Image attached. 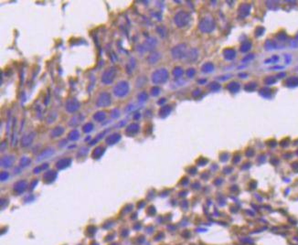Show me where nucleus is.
<instances>
[{"mask_svg":"<svg viewBox=\"0 0 298 245\" xmlns=\"http://www.w3.org/2000/svg\"><path fill=\"white\" fill-rule=\"evenodd\" d=\"M159 93H160V89H159L158 87H154V88H152V89H151V94H152L153 96H156V95H158V94H159Z\"/></svg>","mask_w":298,"mask_h":245,"instance_id":"nucleus-33","label":"nucleus"},{"mask_svg":"<svg viewBox=\"0 0 298 245\" xmlns=\"http://www.w3.org/2000/svg\"><path fill=\"white\" fill-rule=\"evenodd\" d=\"M31 162V160H30V158H29V157H23L21 159H20V166H29V164Z\"/></svg>","mask_w":298,"mask_h":245,"instance_id":"nucleus-31","label":"nucleus"},{"mask_svg":"<svg viewBox=\"0 0 298 245\" xmlns=\"http://www.w3.org/2000/svg\"><path fill=\"white\" fill-rule=\"evenodd\" d=\"M54 154V149L53 148H47V149H44L38 157V160H42V159H45L47 157H50V156H52Z\"/></svg>","mask_w":298,"mask_h":245,"instance_id":"nucleus-15","label":"nucleus"},{"mask_svg":"<svg viewBox=\"0 0 298 245\" xmlns=\"http://www.w3.org/2000/svg\"><path fill=\"white\" fill-rule=\"evenodd\" d=\"M168 79V71L166 69H157L152 73V82L156 84L166 82Z\"/></svg>","mask_w":298,"mask_h":245,"instance_id":"nucleus-2","label":"nucleus"},{"mask_svg":"<svg viewBox=\"0 0 298 245\" xmlns=\"http://www.w3.org/2000/svg\"><path fill=\"white\" fill-rule=\"evenodd\" d=\"M186 58L190 61H195L198 58V50L196 49H190L189 50H187Z\"/></svg>","mask_w":298,"mask_h":245,"instance_id":"nucleus-19","label":"nucleus"},{"mask_svg":"<svg viewBox=\"0 0 298 245\" xmlns=\"http://www.w3.org/2000/svg\"><path fill=\"white\" fill-rule=\"evenodd\" d=\"M27 187H28V183L25 180L17 181L14 185V191L17 193H22L27 188Z\"/></svg>","mask_w":298,"mask_h":245,"instance_id":"nucleus-12","label":"nucleus"},{"mask_svg":"<svg viewBox=\"0 0 298 245\" xmlns=\"http://www.w3.org/2000/svg\"><path fill=\"white\" fill-rule=\"evenodd\" d=\"M156 45V39L155 38H148L145 42H144V49L145 50H152L155 49Z\"/></svg>","mask_w":298,"mask_h":245,"instance_id":"nucleus-11","label":"nucleus"},{"mask_svg":"<svg viewBox=\"0 0 298 245\" xmlns=\"http://www.w3.org/2000/svg\"><path fill=\"white\" fill-rule=\"evenodd\" d=\"M160 59V54L158 52H153L151 53L147 58V61L150 64H156Z\"/></svg>","mask_w":298,"mask_h":245,"instance_id":"nucleus-20","label":"nucleus"},{"mask_svg":"<svg viewBox=\"0 0 298 245\" xmlns=\"http://www.w3.org/2000/svg\"><path fill=\"white\" fill-rule=\"evenodd\" d=\"M57 117H58V114L55 111H51L46 117V122L50 125V124H52V123H54L56 121Z\"/></svg>","mask_w":298,"mask_h":245,"instance_id":"nucleus-23","label":"nucleus"},{"mask_svg":"<svg viewBox=\"0 0 298 245\" xmlns=\"http://www.w3.org/2000/svg\"><path fill=\"white\" fill-rule=\"evenodd\" d=\"M68 137H69V139L71 140V141H76V140H78L79 137H80V133H79V131L76 130V129L71 130L69 133Z\"/></svg>","mask_w":298,"mask_h":245,"instance_id":"nucleus-25","label":"nucleus"},{"mask_svg":"<svg viewBox=\"0 0 298 245\" xmlns=\"http://www.w3.org/2000/svg\"><path fill=\"white\" fill-rule=\"evenodd\" d=\"M70 163H71L70 158H62L56 163V166L59 169H63V168H66L67 166H69Z\"/></svg>","mask_w":298,"mask_h":245,"instance_id":"nucleus-16","label":"nucleus"},{"mask_svg":"<svg viewBox=\"0 0 298 245\" xmlns=\"http://www.w3.org/2000/svg\"><path fill=\"white\" fill-rule=\"evenodd\" d=\"M35 137H36V133H35V132H29V133L24 134V135L21 137L20 145L23 147H29V146L33 143Z\"/></svg>","mask_w":298,"mask_h":245,"instance_id":"nucleus-9","label":"nucleus"},{"mask_svg":"<svg viewBox=\"0 0 298 245\" xmlns=\"http://www.w3.org/2000/svg\"><path fill=\"white\" fill-rule=\"evenodd\" d=\"M213 69H214L213 64L210 62H208L202 66V71H204V72H210L213 70Z\"/></svg>","mask_w":298,"mask_h":245,"instance_id":"nucleus-27","label":"nucleus"},{"mask_svg":"<svg viewBox=\"0 0 298 245\" xmlns=\"http://www.w3.org/2000/svg\"><path fill=\"white\" fill-rule=\"evenodd\" d=\"M138 131H139V125L136 124H131L126 127L125 133L129 135H133V134H135Z\"/></svg>","mask_w":298,"mask_h":245,"instance_id":"nucleus-18","label":"nucleus"},{"mask_svg":"<svg viewBox=\"0 0 298 245\" xmlns=\"http://www.w3.org/2000/svg\"><path fill=\"white\" fill-rule=\"evenodd\" d=\"M156 31L158 32V34L161 36V37H166V34H167V29H166V27H164V26H159V27H157V29H156Z\"/></svg>","mask_w":298,"mask_h":245,"instance_id":"nucleus-29","label":"nucleus"},{"mask_svg":"<svg viewBox=\"0 0 298 245\" xmlns=\"http://www.w3.org/2000/svg\"><path fill=\"white\" fill-rule=\"evenodd\" d=\"M129 83L126 81H120L116 83L113 89V93L116 97L122 98L128 94L129 93Z\"/></svg>","mask_w":298,"mask_h":245,"instance_id":"nucleus-1","label":"nucleus"},{"mask_svg":"<svg viewBox=\"0 0 298 245\" xmlns=\"http://www.w3.org/2000/svg\"><path fill=\"white\" fill-rule=\"evenodd\" d=\"M103 153H104V148L102 147H98L97 148H95L94 151L93 152V158H99L102 156Z\"/></svg>","mask_w":298,"mask_h":245,"instance_id":"nucleus-26","label":"nucleus"},{"mask_svg":"<svg viewBox=\"0 0 298 245\" xmlns=\"http://www.w3.org/2000/svg\"><path fill=\"white\" fill-rule=\"evenodd\" d=\"M120 139H121V135L119 134H117V133H115V134H112L107 136L106 143L108 145H115V144L118 143L120 141Z\"/></svg>","mask_w":298,"mask_h":245,"instance_id":"nucleus-14","label":"nucleus"},{"mask_svg":"<svg viewBox=\"0 0 298 245\" xmlns=\"http://www.w3.org/2000/svg\"><path fill=\"white\" fill-rule=\"evenodd\" d=\"M111 103H112V97L109 93L102 92L98 95L97 100H96V106L97 107H99V108L108 107L111 105Z\"/></svg>","mask_w":298,"mask_h":245,"instance_id":"nucleus-6","label":"nucleus"},{"mask_svg":"<svg viewBox=\"0 0 298 245\" xmlns=\"http://www.w3.org/2000/svg\"><path fill=\"white\" fill-rule=\"evenodd\" d=\"M93 123H86L83 127V130L84 133H90L91 131L93 129Z\"/></svg>","mask_w":298,"mask_h":245,"instance_id":"nucleus-30","label":"nucleus"},{"mask_svg":"<svg viewBox=\"0 0 298 245\" xmlns=\"http://www.w3.org/2000/svg\"><path fill=\"white\" fill-rule=\"evenodd\" d=\"M189 20H190L189 14L185 11H179L178 13L176 14V16L174 17V21L178 28L186 27L189 23Z\"/></svg>","mask_w":298,"mask_h":245,"instance_id":"nucleus-4","label":"nucleus"},{"mask_svg":"<svg viewBox=\"0 0 298 245\" xmlns=\"http://www.w3.org/2000/svg\"><path fill=\"white\" fill-rule=\"evenodd\" d=\"M93 117L96 122H102L106 118V114L103 111H99L96 114H94V115Z\"/></svg>","mask_w":298,"mask_h":245,"instance_id":"nucleus-24","label":"nucleus"},{"mask_svg":"<svg viewBox=\"0 0 298 245\" xmlns=\"http://www.w3.org/2000/svg\"><path fill=\"white\" fill-rule=\"evenodd\" d=\"M170 112H171V107L169 105H164L159 110V115H160V117L165 118L170 114Z\"/></svg>","mask_w":298,"mask_h":245,"instance_id":"nucleus-22","label":"nucleus"},{"mask_svg":"<svg viewBox=\"0 0 298 245\" xmlns=\"http://www.w3.org/2000/svg\"><path fill=\"white\" fill-rule=\"evenodd\" d=\"M63 133H64V128L62 126H56L50 131V134L52 138H55V137L61 136Z\"/></svg>","mask_w":298,"mask_h":245,"instance_id":"nucleus-17","label":"nucleus"},{"mask_svg":"<svg viewBox=\"0 0 298 245\" xmlns=\"http://www.w3.org/2000/svg\"><path fill=\"white\" fill-rule=\"evenodd\" d=\"M82 121H83V115L77 114V115H75L73 117L70 118V120L69 122V125L71 126V127H76L82 123Z\"/></svg>","mask_w":298,"mask_h":245,"instance_id":"nucleus-10","label":"nucleus"},{"mask_svg":"<svg viewBox=\"0 0 298 245\" xmlns=\"http://www.w3.org/2000/svg\"><path fill=\"white\" fill-rule=\"evenodd\" d=\"M138 100L140 102H146L147 100V94L145 92H142L138 94Z\"/></svg>","mask_w":298,"mask_h":245,"instance_id":"nucleus-32","label":"nucleus"},{"mask_svg":"<svg viewBox=\"0 0 298 245\" xmlns=\"http://www.w3.org/2000/svg\"><path fill=\"white\" fill-rule=\"evenodd\" d=\"M195 73H196V71H195L194 69H188L187 71V77H189V78H192V77L195 75Z\"/></svg>","mask_w":298,"mask_h":245,"instance_id":"nucleus-34","label":"nucleus"},{"mask_svg":"<svg viewBox=\"0 0 298 245\" xmlns=\"http://www.w3.org/2000/svg\"><path fill=\"white\" fill-rule=\"evenodd\" d=\"M80 106H81V103L76 98L68 99L65 102V109L70 114H73L76 111H78Z\"/></svg>","mask_w":298,"mask_h":245,"instance_id":"nucleus-8","label":"nucleus"},{"mask_svg":"<svg viewBox=\"0 0 298 245\" xmlns=\"http://www.w3.org/2000/svg\"><path fill=\"white\" fill-rule=\"evenodd\" d=\"M187 52V49L186 44H178V45L175 46L171 50L172 57L174 59H178V60L186 58Z\"/></svg>","mask_w":298,"mask_h":245,"instance_id":"nucleus-7","label":"nucleus"},{"mask_svg":"<svg viewBox=\"0 0 298 245\" xmlns=\"http://www.w3.org/2000/svg\"><path fill=\"white\" fill-rule=\"evenodd\" d=\"M119 116H120L119 110H118V109H114V110L112 111V117H113V118H117V117H119Z\"/></svg>","mask_w":298,"mask_h":245,"instance_id":"nucleus-35","label":"nucleus"},{"mask_svg":"<svg viewBox=\"0 0 298 245\" xmlns=\"http://www.w3.org/2000/svg\"><path fill=\"white\" fill-rule=\"evenodd\" d=\"M116 76V69L115 67H109L108 69H106L102 75V82L105 85H109L112 84Z\"/></svg>","mask_w":298,"mask_h":245,"instance_id":"nucleus-3","label":"nucleus"},{"mask_svg":"<svg viewBox=\"0 0 298 245\" xmlns=\"http://www.w3.org/2000/svg\"><path fill=\"white\" fill-rule=\"evenodd\" d=\"M8 179V173L7 172H2L1 173V180L4 181V180H7Z\"/></svg>","mask_w":298,"mask_h":245,"instance_id":"nucleus-36","label":"nucleus"},{"mask_svg":"<svg viewBox=\"0 0 298 245\" xmlns=\"http://www.w3.org/2000/svg\"><path fill=\"white\" fill-rule=\"evenodd\" d=\"M183 70L182 68H180V67H176L174 70H173V75L176 77V78H179V77H181L183 74Z\"/></svg>","mask_w":298,"mask_h":245,"instance_id":"nucleus-28","label":"nucleus"},{"mask_svg":"<svg viewBox=\"0 0 298 245\" xmlns=\"http://www.w3.org/2000/svg\"><path fill=\"white\" fill-rule=\"evenodd\" d=\"M199 29L204 33L211 32L215 28L214 20L211 17H204L201 19L199 25Z\"/></svg>","mask_w":298,"mask_h":245,"instance_id":"nucleus-5","label":"nucleus"},{"mask_svg":"<svg viewBox=\"0 0 298 245\" xmlns=\"http://www.w3.org/2000/svg\"><path fill=\"white\" fill-rule=\"evenodd\" d=\"M56 177H57L56 172L50 170V171H48V172L45 173V175H44V180H45L47 183H50V182L54 181V179H56Z\"/></svg>","mask_w":298,"mask_h":245,"instance_id":"nucleus-21","label":"nucleus"},{"mask_svg":"<svg viewBox=\"0 0 298 245\" xmlns=\"http://www.w3.org/2000/svg\"><path fill=\"white\" fill-rule=\"evenodd\" d=\"M14 157L12 156H7V157H3L1 159V166L3 167H9L14 164Z\"/></svg>","mask_w":298,"mask_h":245,"instance_id":"nucleus-13","label":"nucleus"}]
</instances>
